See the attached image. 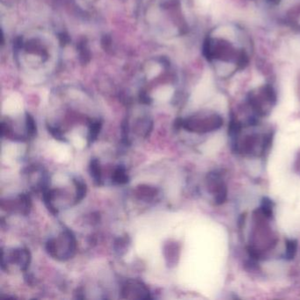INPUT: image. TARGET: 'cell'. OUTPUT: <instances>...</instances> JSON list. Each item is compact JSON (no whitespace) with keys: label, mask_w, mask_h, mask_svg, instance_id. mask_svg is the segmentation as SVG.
Listing matches in <instances>:
<instances>
[{"label":"cell","mask_w":300,"mask_h":300,"mask_svg":"<svg viewBox=\"0 0 300 300\" xmlns=\"http://www.w3.org/2000/svg\"><path fill=\"white\" fill-rule=\"evenodd\" d=\"M231 146L233 151L242 156L247 157H263L269 151L273 140V133L244 131L243 126L240 130L231 135Z\"/></svg>","instance_id":"3957f363"},{"label":"cell","mask_w":300,"mask_h":300,"mask_svg":"<svg viewBox=\"0 0 300 300\" xmlns=\"http://www.w3.org/2000/svg\"><path fill=\"white\" fill-rule=\"evenodd\" d=\"M295 169H296V172L300 174V151L297 153V156H296V161H295Z\"/></svg>","instance_id":"cb8c5ba5"},{"label":"cell","mask_w":300,"mask_h":300,"mask_svg":"<svg viewBox=\"0 0 300 300\" xmlns=\"http://www.w3.org/2000/svg\"><path fill=\"white\" fill-rule=\"evenodd\" d=\"M203 55L222 80L231 79L249 65V51L244 41L210 35L203 43Z\"/></svg>","instance_id":"6da1fadb"},{"label":"cell","mask_w":300,"mask_h":300,"mask_svg":"<svg viewBox=\"0 0 300 300\" xmlns=\"http://www.w3.org/2000/svg\"><path fill=\"white\" fill-rule=\"evenodd\" d=\"M122 297L130 299H150L151 293L148 288L138 280H128L122 289Z\"/></svg>","instance_id":"ba28073f"},{"label":"cell","mask_w":300,"mask_h":300,"mask_svg":"<svg viewBox=\"0 0 300 300\" xmlns=\"http://www.w3.org/2000/svg\"><path fill=\"white\" fill-rule=\"evenodd\" d=\"M277 92L270 82L254 87L246 95V109L250 116L260 120L268 116L277 103Z\"/></svg>","instance_id":"277c9868"},{"label":"cell","mask_w":300,"mask_h":300,"mask_svg":"<svg viewBox=\"0 0 300 300\" xmlns=\"http://www.w3.org/2000/svg\"><path fill=\"white\" fill-rule=\"evenodd\" d=\"M297 87H298V95H299L300 98V79L299 80H298V86H297Z\"/></svg>","instance_id":"d4e9b609"},{"label":"cell","mask_w":300,"mask_h":300,"mask_svg":"<svg viewBox=\"0 0 300 300\" xmlns=\"http://www.w3.org/2000/svg\"><path fill=\"white\" fill-rule=\"evenodd\" d=\"M284 22L290 29L300 32V3L293 6L286 12Z\"/></svg>","instance_id":"7c38bea8"},{"label":"cell","mask_w":300,"mask_h":300,"mask_svg":"<svg viewBox=\"0 0 300 300\" xmlns=\"http://www.w3.org/2000/svg\"><path fill=\"white\" fill-rule=\"evenodd\" d=\"M135 195L139 200L143 201H150L154 198L159 193V189L156 187L149 186V185H139L135 189Z\"/></svg>","instance_id":"4fadbf2b"},{"label":"cell","mask_w":300,"mask_h":300,"mask_svg":"<svg viewBox=\"0 0 300 300\" xmlns=\"http://www.w3.org/2000/svg\"><path fill=\"white\" fill-rule=\"evenodd\" d=\"M152 129V122L149 119L139 120L135 125V132L138 136L147 138Z\"/></svg>","instance_id":"5bb4252c"},{"label":"cell","mask_w":300,"mask_h":300,"mask_svg":"<svg viewBox=\"0 0 300 300\" xmlns=\"http://www.w3.org/2000/svg\"><path fill=\"white\" fill-rule=\"evenodd\" d=\"M206 188L210 195H212L215 204L220 205L227 199V185L224 176L218 171H212L207 174Z\"/></svg>","instance_id":"8992f818"},{"label":"cell","mask_w":300,"mask_h":300,"mask_svg":"<svg viewBox=\"0 0 300 300\" xmlns=\"http://www.w3.org/2000/svg\"><path fill=\"white\" fill-rule=\"evenodd\" d=\"M77 241L73 232L66 230L58 239H55V259L65 260L71 259L76 253Z\"/></svg>","instance_id":"52a82bcc"},{"label":"cell","mask_w":300,"mask_h":300,"mask_svg":"<svg viewBox=\"0 0 300 300\" xmlns=\"http://www.w3.org/2000/svg\"><path fill=\"white\" fill-rule=\"evenodd\" d=\"M89 171H90L91 176L94 179L95 184H102V167H101V165H100V161L97 159H93L91 160Z\"/></svg>","instance_id":"9a60e30c"},{"label":"cell","mask_w":300,"mask_h":300,"mask_svg":"<svg viewBox=\"0 0 300 300\" xmlns=\"http://www.w3.org/2000/svg\"><path fill=\"white\" fill-rule=\"evenodd\" d=\"M224 123L223 117L213 111L195 114L188 118L180 121V126L193 133L205 134L220 129Z\"/></svg>","instance_id":"5b68a950"},{"label":"cell","mask_w":300,"mask_h":300,"mask_svg":"<svg viewBox=\"0 0 300 300\" xmlns=\"http://www.w3.org/2000/svg\"><path fill=\"white\" fill-rule=\"evenodd\" d=\"M2 208L3 210H13V211H19L24 215H28L31 209V199L29 195L26 194H22L19 195L18 198L15 201H2Z\"/></svg>","instance_id":"9c48e42d"},{"label":"cell","mask_w":300,"mask_h":300,"mask_svg":"<svg viewBox=\"0 0 300 300\" xmlns=\"http://www.w3.org/2000/svg\"><path fill=\"white\" fill-rule=\"evenodd\" d=\"M274 206H275V204L268 197H264L259 210L267 217L272 218L273 214H274Z\"/></svg>","instance_id":"d6986e66"},{"label":"cell","mask_w":300,"mask_h":300,"mask_svg":"<svg viewBox=\"0 0 300 300\" xmlns=\"http://www.w3.org/2000/svg\"><path fill=\"white\" fill-rule=\"evenodd\" d=\"M48 130H49V132H51V135H52L56 139L60 140V141H65V136H64L63 132H62L61 130H59L58 128L49 126L48 127Z\"/></svg>","instance_id":"603a6c76"},{"label":"cell","mask_w":300,"mask_h":300,"mask_svg":"<svg viewBox=\"0 0 300 300\" xmlns=\"http://www.w3.org/2000/svg\"><path fill=\"white\" fill-rule=\"evenodd\" d=\"M102 124L101 122H95L91 123L89 128V133H88V143H94L97 139L98 136L100 134V131L102 130Z\"/></svg>","instance_id":"44dd1931"},{"label":"cell","mask_w":300,"mask_h":300,"mask_svg":"<svg viewBox=\"0 0 300 300\" xmlns=\"http://www.w3.org/2000/svg\"><path fill=\"white\" fill-rule=\"evenodd\" d=\"M74 183L76 186V197H75V203H80V201L83 200L84 197L87 194V185L82 180H74Z\"/></svg>","instance_id":"ffe728a7"},{"label":"cell","mask_w":300,"mask_h":300,"mask_svg":"<svg viewBox=\"0 0 300 300\" xmlns=\"http://www.w3.org/2000/svg\"><path fill=\"white\" fill-rule=\"evenodd\" d=\"M112 180L116 184H126L129 182L130 178L127 174L126 170L123 166H120L116 168L113 174Z\"/></svg>","instance_id":"2e32d148"},{"label":"cell","mask_w":300,"mask_h":300,"mask_svg":"<svg viewBox=\"0 0 300 300\" xmlns=\"http://www.w3.org/2000/svg\"><path fill=\"white\" fill-rule=\"evenodd\" d=\"M8 261L11 263L17 264L21 270L26 271L31 262V253L26 248H17L13 250L8 256Z\"/></svg>","instance_id":"30bf717a"},{"label":"cell","mask_w":300,"mask_h":300,"mask_svg":"<svg viewBox=\"0 0 300 300\" xmlns=\"http://www.w3.org/2000/svg\"><path fill=\"white\" fill-rule=\"evenodd\" d=\"M26 126H27V131H28L29 137L30 138L35 137L37 134V125H36V122L34 118L29 114L26 117Z\"/></svg>","instance_id":"7402d4cb"},{"label":"cell","mask_w":300,"mask_h":300,"mask_svg":"<svg viewBox=\"0 0 300 300\" xmlns=\"http://www.w3.org/2000/svg\"><path fill=\"white\" fill-rule=\"evenodd\" d=\"M270 220L271 218L264 215L259 209L253 212L247 251L254 260H259L265 253L272 251L277 243V236L272 229Z\"/></svg>","instance_id":"7a4b0ae2"},{"label":"cell","mask_w":300,"mask_h":300,"mask_svg":"<svg viewBox=\"0 0 300 300\" xmlns=\"http://www.w3.org/2000/svg\"><path fill=\"white\" fill-rule=\"evenodd\" d=\"M163 253L166 260V264L168 267L174 266L177 263L180 254V246L178 243L169 241L164 246Z\"/></svg>","instance_id":"8fae6325"},{"label":"cell","mask_w":300,"mask_h":300,"mask_svg":"<svg viewBox=\"0 0 300 300\" xmlns=\"http://www.w3.org/2000/svg\"><path fill=\"white\" fill-rule=\"evenodd\" d=\"M130 238L129 236H122L119 237L115 240L114 243V249L116 251V253H118L119 255H122L123 253L126 252V249H128V246L130 244Z\"/></svg>","instance_id":"e0dca14e"},{"label":"cell","mask_w":300,"mask_h":300,"mask_svg":"<svg viewBox=\"0 0 300 300\" xmlns=\"http://www.w3.org/2000/svg\"><path fill=\"white\" fill-rule=\"evenodd\" d=\"M297 250V241L296 239H287L285 243V252H284V259L286 260H292L295 257Z\"/></svg>","instance_id":"ac0fdd59"}]
</instances>
